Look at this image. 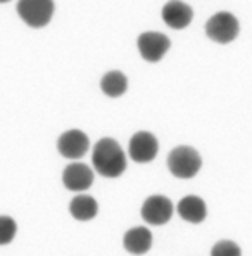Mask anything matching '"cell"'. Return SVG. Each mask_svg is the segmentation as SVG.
<instances>
[{"label":"cell","mask_w":252,"mask_h":256,"mask_svg":"<svg viewBox=\"0 0 252 256\" xmlns=\"http://www.w3.org/2000/svg\"><path fill=\"white\" fill-rule=\"evenodd\" d=\"M93 168L105 178H116L126 170V156L121 146L111 137H104L93 148Z\"/></svg>","instance_id":"6da1fadb"},{"label":"cell","mask_w":252,"mask_h":256,"mask_svg":"<svg viewBox=\"0 0 252 256\" xmlns=\"http://www.w3.org/2000/svg\"><path fill=\"white\" fill-rule=\"evenodd\" d=\"M202 166V158L197 149L189 146L175 148L168 156V168L176 178H192Z\"/></svg>","instance_id":"7a4b0ae2"},{"label":"cell","mask_w":252,"mask_h":256,"mask_svg":"<svg viewBox=\"0 0 252 256\" xmlns=\"http://www.w3.org/2000/svg\"><path fill=\"white\" fill-rule=\"evenodd\" d=\"M240 24L239 20L233 16L232 12H216L211 20L206 22V35L209 36L213 42L227 45L233 42L239 36Z\"/></svg>","instance_id":"3957f363"},{"label":"cell","mask_w":252,"mask_h":256,"mask_svg":"<svg viewBox=\"0 0 252 256\" xmlns=\"http://www.w3.org/2000/svg\"><path fill=\"white\" fill-rule=\"evenodd\" d=\"M17 14L31 28H43L52 20L54 2L50 0H21L17 2Z\"/></svg>","instance_id":"277c9868"},{"label":"cell","mask_w":252,"mask_h":256,"mask_svg":"<svg viewBox=\"0 0 252 256\" xmlns=\"http://www.w3.org/2000/svg\"><path fill=\"white\" fill-rule=\"evenodd\" d=\"M138 52L147 62H159L171 47V40L157 32H145L137 40Z\"/></svg>","instance_id":"5b68a950"},{"label":"cell","mask_w":252,"mask_h":256,"mask_svg":"<svg viewBox=\"0 0 252 256\" xmlns=\"http://www.w3.org/2000/svg\"><path fill=\"white\" fill-rule=\"evenodd\" d=\"M175 208L166 196H150L142 204L140 214L149 225H164L171 220Z\"/></svg>","instance_id":"8992f818"},{"label":"cell","mask_w":252,"mask_h":256,"mask_svg":"<svg viewBox=\"0 0 252 256\" xmlns=\"http://www.w3.org/2000/svg\"><path fill=\"white\" fill-rule=\"evenodd\" d=\"M90 149V138L81 130H67L59 137L57 150L66 160H80Z\"/></svg>","instance_id":"52a82bcc"},{"label":"cell","mask_w":252,"mask_h":256,"mask_svg":"<svg viewBox=\"0 0 252 256\" xmlns=\"http://www.w3.org/2000/svg\"><path fill=\"white\" fill-rule=\"evenodd\" d=\"M159 152V142L150 132H138L131 137L128 154L137 163H149Z\"/></svg>","instance_id":"ba28073f"},{"label":"cell","mask_w":252,"mask_h":256,"mask_svg":"<svg viewBox=\"0 0 252 256\" xmlns=\"http://www.w3.org/2000/svg\"><path fill=\"white\" fill-rule=\"evenodd\" d=\"M62 184L67 190L83 192L90 189L93 184V172L83 163L67 164L62 173Z\"/></svg>","instance_id":"9c48e42d"},{"label":"cell","mask_w":252,"mask_h":256,"mask_svg":"<svg viewBox=\"0 0 252 256\" xmlns=\"http://www.w3.org/2000/svg\"><path fill=\"white\" fill-rule=\"evenodd\" d=\"M194 10L185 2H168L163 7V20L173 30H183L192 22Z\"/></svg>","instance_id":"30bf717a"},{"label":"cell","mask_w":252,"mask_h":256,"mask_svg":"<svg viewBox=\"0 0 252 256\" xmlns=\"http://www.w3.org/2000/svg\"><path fill=\"white\" fill-rule=\"evenodd\" d=\"M123 246L131 254H145L152 248V234L145 227L130 228L123 237Z\"/></svg>","instance_id":"8fae6325"},{"label":"cell","mask_w":252,"mask_h":256,"mask_svg":"<svg viewBox=\"0 0 252 256\" xmlns=\"http://www.w3.org/2000/svg\"><path fill=\"white\" fill-rule=\"evenodd\" d=\"M180 216L183 218L189 224H201L208 216V208H206V202L202 201L199 196H187L182 201L178 202V208H176Z\"/></svg>","instance_id":"7c38bea8"},{"label":"cell","mask_w":252,"mask_h":256,"mask_svg":"<svg viewBox=\"0 0 252 256\" xmlns=\"http://www.w3.org/2000/svg\"><path fill=\"white\" fill-rule=\"evenodd\" d=\"M69 213H71V216L76 218V220L88 222L97 216V213H99V204H97V201L92 196L80 194V196H76V198H73V201H71Z\"/></svg>","instance_id":"4fadbf2b"},{"label":"cell","mask_w":252,"mask_h":256,"mask_svg":"<svg viewBox=\"0 0 252 256\" xmlns=\"http://www.w3.org/2000/svg\"><path fill=\"white\" fill-rule=\"evenodd\" d=\"M100 88L107 97H121L128 88V78L121 71H109L100 80Z\"/></svg>","instance_id":"5bb4252c"},{"label":"cell","mask_w":252,"mask_h":256,"mask_svg":"<svg viewBox=\"0 0 252 256\" xmlns=\"http://www.w3.org/2000/svg\"><path fill=\"white\" fill-rule=\"evenodd\" d=\"M17 225L10 216H0V246L3 244L12 242V239L16 237Z\"/></svg>","instance_id":"9a60e30c"},{"label":"cell","mask_w":252,"mask_h":256,"mask_svg":"<svg viewBox=\"0 0 252 256\" xmlns=\"http://www.w3.org/2000/svg\"><path fill=\"white\" fill-rule=\"evenodd\" d=\"M211 256H242V250L233 240H220L213 246Z\"/></svg>","instance_id":"2e32d148"}]
</instances>
